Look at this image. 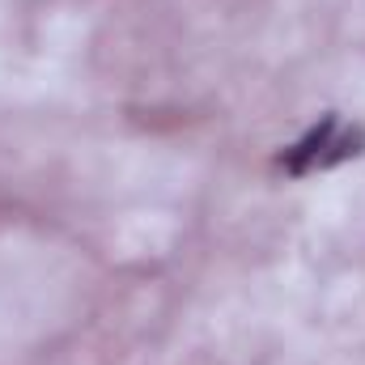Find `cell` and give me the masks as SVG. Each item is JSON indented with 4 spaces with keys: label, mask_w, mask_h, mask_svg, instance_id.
Instances as JSON below:
<instances>
[{
    "label": "cell",
    "mask_w": 365,
    "mask_h": 365,
    "mask_svg": "<svg viewBox=\"0 0 365 365\" xmlns=\"http://www.w3.org/2000/svg\"><path fill=\"white\" fill-rule=\"evenodd\" d=\"M365 153V128L361 123H344L340 110H323L293 145H284L276 153V166L289 179H306L319 170H336L353 158Z\"/></svg>",
    "instance_id": "1"
}]
</instances>
